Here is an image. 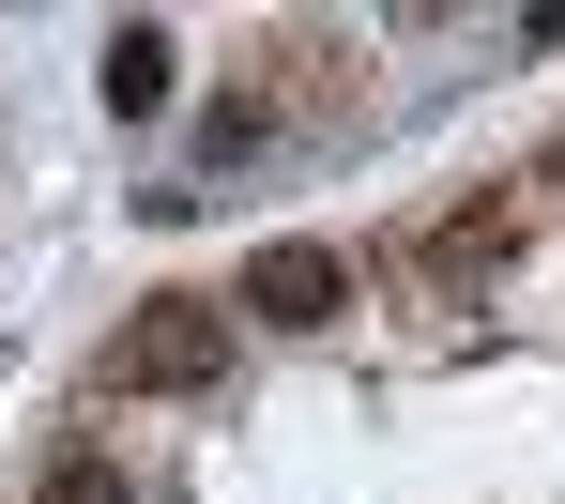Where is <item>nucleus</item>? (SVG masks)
<instances>
[{
    "instance_id": "f257e3e1",
    "label": "nucleus",
    "mask_w": 565,
    "mask_h": 504,
    "mask_svg": "<svg viewBox=\"0 0 565 504\" xmlns=\"http://www.w3.org/2000/svg\"><path fill=\"white\" fill-rule=\"evenodd\" d=\"M214 367H230V305L214 291H153L122 336H107V383H122V398H199Z\"/></svg>"
},
{
    "instance_id": "7ed1b4c3",
    "label": "nucleus",
    "mask_w": 565,
    "mask_h": 504,
    "mask_svg": "<svg viewBox=\"0 0 565 504\" xmlns=\"http://www.w3.org/2000/svg\"><path fill=\"white\" fill-rule=\"evenodd\" d=\"M169 62H184V46H169V31H153V15H122V31H107V107H122V122H153V107H169Z\"/></svg>"
},
{
    "instance_id": "f03ea898",
    "label": "nucleus",
    "mask_w": 565,
    "mask_h": 504,
    "mask_svg": "<svg viewBox=\"0 0 565 504\" xmlns=\"http://www.w3.org/2000/svg\"><path fill=\"white\" fill-rule=\"evenodd\" d=\"M245 305H260L276 336H321V321L352 305V260H337V245H260V260H245Z\"/></svg>"
},
{
    "instance_id": "20e7f679",
    "label": "nucleus",
    "mask_w": 565,
    "mask_h": 504,
    "mask_svg": "<svg viewBox=\"0 0 565 504\" xmlns=\"http://www.w3.org/2000/svg\"><path fill=\"white\" fill-rule=\"evenodd\" d=\"M260 138H276V107H260V93H230L214 122H199V153H214V169H230V153H260Z\"/></svg>"
},
{
    "instance_id": "39448f33",
    "label": "nucleus",
    "mask_w": 565,
    "mask_h": 504,
    "mask_svg": "<svg viewBox=\"0 0 565 504\" xmlns=\"http://www.w3.org/2000/svg\"><path fill=\"white\" fill-rule=\"evenodd\" d=\"M31 504H122V459H62V474H46Z\"/></svg>"
}]
</instances>
